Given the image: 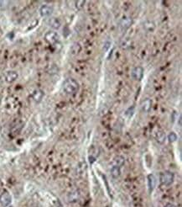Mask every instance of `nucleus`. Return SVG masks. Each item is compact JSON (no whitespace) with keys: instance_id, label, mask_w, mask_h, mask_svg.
Returning a JSON list of instances; mask_svg holds the SVG:
<instances>
[{"instance_id":"nucleus-1","label":"nucleus","mask_w":182,"mask_h":207,"mask_svg":"<svg viewBox=\"0 0 182 207\" xmlns=\"http://www.w3.org/2000/svg\"><path fill=\"white\" fill-rule=\"evenodd\" d=\"M79 84L74 78H67L63 83V90L67 94H73L77 91Z\"/></svg>"},{"instance_id":"nucleus-2","label":"nucleus","mask_w":182,"mask_h":207,"mask_svg":"<svg viewBox=\"0 0 182 207\" xmlns=\"http://www.w3.org/2000/svg\"><path fill=\"white\" fill-rule=\"evenodd\" d=\"M175 176L173 173L170 171H166L161 173L160 175V181L163 185L169 186L172 185V183L174 182Z\"/></svg>"},{"instance_id":"nucleus-3","label":"nucleus","mask_w":182,"mask_h":207,"mask_svg":"<svg viewBox=\"0 0 182 207\" xmlns=\"http://www.w3.org/2000/svg\"><path fill=\"white\" fill-rule=\"evenodd\" d=\"M81 199V192L79 190H74L71 191L67 196H66V200L67 201L71 203V204H74L77 202L79 201Z\"/></svg>"},{"instance_id":"nucleus-4","label":"nucleus","mask_w":182,"mask_h":207,"mask_svg":"<svg viewBox=\"0 0 182 207\" xmlns=\"http://www.w3.org/2000/svg\"><path fill=\"white\" fill-rule=\"evenodd\" d=\"M44 39L50 44H55L56 42H59L60 36L55 31H48L44 35Z\"/></svg>"},{"instance_id":"nucleus-5","label":"nucleus","mask_w":182,"mask_h":207,"mask_svg":"<svg viewBox=\"0 0 182 207\" xmlns=\"http://www.w3.org/2000/svg\"><path fill=\"white\" fill-rule=\"evenodd\" d=\"M11 202V195H10V194L7 192V191H4V192L0 195V204L2 205V206L8 207V205H10Z\"/></svg>"},{"instance_id":"nucleus-6","label":"nucleus","mask_w":182,"mask_h":207,"mask_svg":"<svg viewBox=\"0 0 182 207\" xmlns=\"http://www.w3.org/2000/svg\"><path fill=\"white\" fill-rule=\"evenodd\" d=\"M133 19L130 17H125L123 18L122 20L119 23V28L122 31H125L132 25Z\"/></svg>"},{"instance_id":"nucleus-7","label":"nucleus","mask_w":182,"mask_h":207,"mask_svg":"<svg viewBox=\"0 0 182 207\" xmlns=\"http://www.w3.org/2000/svg\"><path fill=\"white\" fill-rule=\"evenodd\" d=\"M143 77V69L141 67H136L133 69L132 77L135 80L140 81Z\"/></svg>"},{"instance_id":"nucleus-8","label":"nucleus","mask_w":182,"mask_h":207,"mask_svg":"<svg viewBox=\"0 0 182 207\" xmlns=\"http://www.w3.org/2000/svg\"><path fill=\"white\" fill-rule=\"evenodd\" d=\"M53 13V7L49 4H44L40 8V14L42 17H48Z\"/></svg>"},{"instance_id":"nucleus-9","label":"nucleus","mask_w":182,"mask_h":207,"mask_svg":"<svg viewBox=\"0 0 182 207\" xmlns=\"http://www.w3.org/2000/svg\"><path fill=\"white\" fill-rule=\"evenodd\" d=\"M19 75L15 71H8L4 74V79L7 83H13L16 80Z\"/></svg>"},{"instance_id":"nucleus-10","label":"nucleus","mask_w":182,"mask_h":207,"mask_svg":"<svg viewBox=\"0 0 182 207\" xmlns=\"http://www.w3.org/2000/svg\"><path fill=\"white\" fill-rule=\"evenodd\" d=\"M48 25H49L50 27L54 29V30H58V29L61 28V22L58 18L52 17V18H50L49 20H48Z\"/></svg>"},{"instance_id":"nucleus-11","label":"nucleus","mask_w":182,"mask_h":207,"mask_svg":"<svg viewBox=\"0 0 182 207\" xmlns=\"http://www.w3.org/2000/svg\"><path fill=\"white\" fill-rule=\"evenodd\" d=\"M147 180H148V188H149V191L151 193L155 187L156 179H155L154 174H149L148 177H147Z\"/></svg>"},{"instance_id":"nucleus-12","label":"nucleus","mask_w":182,"mask_h":207,"mask_svg":"<svg viewBox=\"0 0 182 207\" xmlns=\"http://www.w3.org/2000/svg\"><path fill=\"white\" fill-rule=\"evenodd\" d=\"M44 94V92L42 91L41 89H36L35 90L32 94V97H33V100L35 101L36 103H40L43 99Z\"/></svg>"},{"instance_id":"nucleus-13","label":"nucleus","mask_w":182,"mask_h":207,"mask_svg":"<svg viewBox=\"0 0 182 207\" xmlns=\"http://www.w3.org/2000/svg\"><path fill=\"white\" fill-rule=\"evenodd\" d=\"M152 106V101L151 100L149 99H146L145 100H143L142 104H141V109H142V111L144 112V113H148L150 109H151Z\"/></svg>"},{"instance_id":"nucleus-14","label":"nucleus","mask_w":182,"mask_h":207,"mask_svg":"<svg viewBox=\"0 0 182 207\" xmlns=\"http://www.w3.org/2000/svg\"><path fill=\"white\" fill-rule=\"evenodd\" d=\"M166 135L163 131H158L157 132L155 133V140H156L158 143L163 144L166 141Z\"/></svg>"},{"instance_id":"nucleus-15","label":"nucleus","mask_w":182,"mask_h":207,"mask_svg":"<svg viewBox=\"0 0 182 207\" xmlns=\"http://www.w3.org/2000/svg\"><path fill=\"white\" fill-rule=\"evenodd\" d=\"M124 163H125V159H124V157H122V156H116V157L113 158V166H116V167L121 168L122 166L124 164Z\"/></svg>"},{"instance_id":"nucleus-16","label":"nucleus","mask_w":182,"mask_h":207,"mask_svg":"<svg viewBox=\"0 0 182 207\" xmlns=\"http://www.w3.org/2000/svg\"><path fill=\"white\" fill-rule=\"evenodd\" d=\"M110 173L113 178L118 179V178H119V176L121 175V168L116 167V166H113L110 170Z\"/></svg>"},{"instance_id":"nucleus-17","label":"nucleus","mask_w":182,"mask_h":207,"mask_svg":"<svg viewBox=\"0 0 182 207\" xmlns=\"http://www.w3.org/2000/svg\"><path fill=\"white\" fill-rule=\"evenodd\" d=\"M143 27L144 29L146 30L147 31H149V32H151L155 30V24L151 21H146V22L143 24Z\"/></svg>"},{"instance_id":"nucleus-18","label":"nucleus","mask_w":182,"mask_h":207,"mask_svg":"<svg viewBox=\"0 0 182 207\" xmlns=\"http://www.w3.org/2000/svg\"><path fill=\"white\" fill-rule=\"evenodd\" d=\"M72 52L74 53V54H78L79 52L81 51L80 45L78 44V43H75V44L72 46Z\"/></svg>"},{"instance_id":"nucleus-19","label":"nucleus","mask_w":182,"mask_h":207,"mask_svg":"<svg viewBox=\"0 0 182 207\" xmlns=\"http://www.w3.org/2000/svg\"><path fill=\"white\" fill-rule=\"evenodd\" d=\"M168 139L170 142H175L177 140V135L175 132H170L168 136Z\"/></svg>"},{"instance_id":"nucleus-20","label":"nucleus","mask_w":182,"mask_h":207,"mask_svg":"<svg viewBox=\"0 0 182 207\" xmlns=\"http://www.w3.org/2000/svg\"><path fill=\"white\" fill-rule=\"evenodd\" d=\"M130 46H131V43H130L129 41H128V40H124V41L121 42V47L123 49H127V48L130 47Z\"/></svg>"},{"instance_id":"nucleus-21","label":"nucleus","mask_w":182,"mask_h":207,"mask_svg":"<svg viewBox=\"0 0 182 207\" xmlns=\"http://www.w3.org/2000/svg\"><path fill=\"white\" fill-rule=\"evenodd\" d=\"M165 207H175V205H174L173 204H170V203H168L165 205Z\"/></svg>"},{"instance_id":"nucleus-22","label":"nucleus","mask_w":182,"mask_h":207,"mask_svg":"<svg viewBox=\"0 0 182 207\" xmlns=\"http://www.w3.org/2000/svg\"><path fill=\"white\" fill-rule=\"evenodd\" d=\"M8 207H13V206H12V205H8Z\"/></svg>"}]
</instances>
